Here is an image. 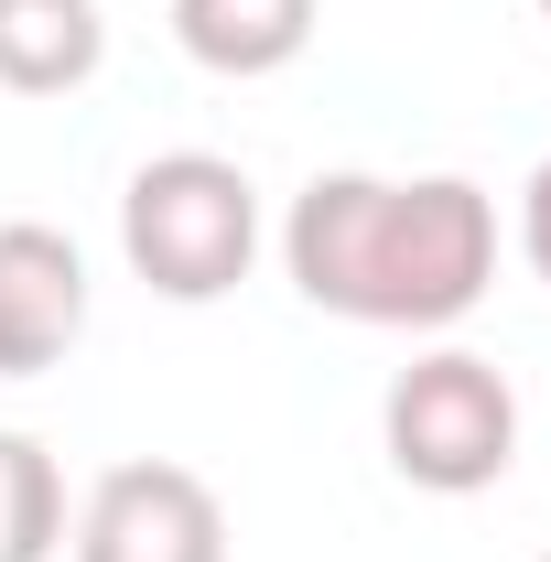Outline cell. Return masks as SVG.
I'll return each mask as SVG.
<instances>
[{
    "instance_id": "cell-1",
    "label": "cell",
    "mask_w": 551,
    "mask_h": 562,
    "mask_svg": "<svg viewBox=\"0 0 551 562\" xmlns=\"http://www.w3.org/2000/svg\"><path fill=\"white\" fill-rule=\"evenodd\" d=\"M281 271L336 325L432 336L497 281V206L465 173H314L281 216Z\"/></svg>"
},
{
    "instance_id": "cell-10",
    "label": "cell",
    "mask_w": 551,
    "mask_h": 562,
    "mask_svg": "<svg viewBox=\"0 0 551 562\" xmlns=\"http://www.w3.org/2000/svg\"><path fill=\"white\" fill-rule=\"evenodd\" d=\"M541 22H551V0H541Z\"/></svg>"
},
{
    "instance_id": "cell-8",
    "label": "cell",
    "mask_w": 551,
    "mask_h": 562,
    "mask_svg": "<svg viewBox=\"0 0 551 562\" xmlns=\"http://www.w3.org/2000/svg\"><path fill=\"white\" fill-rule=\"evenodd\" d=\"M66 541V476L33 432L0 422V562H55Z\"/></svg>"
},
{
    "instance_id": "cell-9",
    "label": "cell",
    "mask_w": 551,
    "mask_h": 562,
    "mask_svg": "<svg viewBox=\"0 0 551 562\" xmlns=\"http://www.w3.org/2000/svg\"><path fill=\"white\" fill-rule=\"evenodd\" d=\"M519 260L551 281V162L530 173V184H519Z\"/></svg>"
},
{
    "instance_id": "cell-5",
    "label": "cell",
    "mask_w": 551,
    "mask_h": 562,
    "mask_svg": "<svg viewBox=\"0 0 551 562\" xmlns=\"http://www.w3.org/2000/svg\"><path fill=\"white\" fill-rule=\"evenodd\" d=\"M87 336V260L66 227L11 216L0 227V379H44Z\"/></svg>"
},
{
    "instance_id": "cell-2",
    "label": "cell",
    "mask_w": 551,
    "mask_h": 562,
    "mask_svg": "<svg viewBox=\"0 0 551 562\" xmlns=\"http://www.w3.org/2000/svg\"><path fill=\"white\" fill-rule=\"evenodd\" d=\"M120 249L162 303H227L260 260V184L227 151H151L120 184Z\"/></svg>"
},
{
    "instance_id": "cell-7",
    "label": "cell",
    "mask_w": 551,
    "mask_h": 562,
    "mask_svg": "<svg viewBox=\"0 0 551 562\" xmlns=\"http://www.w3.org/2000/svg\"><path fill=\"white\" fill-rule=\"evenodd\" d=\"M173 44L206 76H281L314 44V0H173Z\"/></svg>"
},
{
    "instance_id": "cell-6",
    "label": "cell",
    "mask_w": 551,
    "mask_h": 562,
    "mask_svg": "<svg viewBox=\"0 0 551 562\" xmlns=\"http://www.w3.org/2000/svg\"><path fill=\"white\" fill-rule=\"evenodd\" d=\"M109 66L98 0H0V87L11 98H76Z\"/></svg>"
},
{
    "instance_id": "cell-11",
    "label": "cell",
    "mask_w": 551,
    "mask_h": 562,
    "mask_svg": "<svg viewBox=\"0 0 551 562\" xmlns=\"http://www.w3.org/2000/svg\"><path fill=\"white\" fill-rule=\"evenodd\" d=\"M541 562H551V552H541Z\"/></svg>"
},
{
    "instance_id": "cell-4",
    "label": "cell",
    "mask_w": 551,
    "mask_h": 562,
    "mask_svg": "<svg viewBox=\"0 0 551 562\" xmlns=\"http://www.w3.org/2000/svg\"><path fill=\"white\" fill-rule=\"evenodd\" d=\"M76 562H227V508L195 465L131 454L76 508Z\"/></svg>"
},
{
    "instance_id": "cell-3",
    "label": "cell",
    "mask_w": 551,
    "mask_h": 562,
    "mask_svg": "<svg viewBox=\"0 0 551 562\" xmlns=\"http://www.w3.org/2000/svg\"><path fill=\"white\" fill-rule=\"evenodd\" d=\"M379 443H390L401 487L476 497V487H497L519 465V390L476 347H421L390 379V401H379Z\"/></svg>"
}]
</instances>
